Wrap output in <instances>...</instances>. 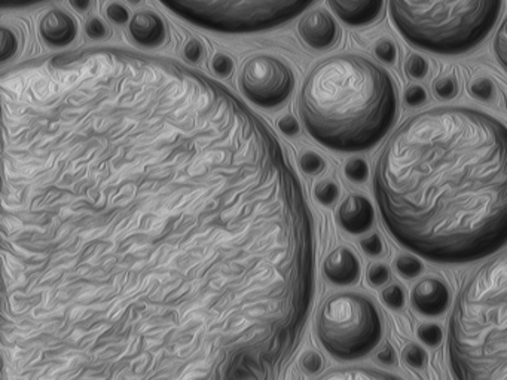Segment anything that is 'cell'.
Here are the masks:
<instances>
[{
    "mask_svg": "<svg viewBox=\"0 0 507 380\" xmlns=\"http://www.w3.org/2000/svg\"><path fill=\"white\" fill-rule=\"evenodd\" d=\"M381 219L418 258L464 265L507 244V127L471 107L406 119L374 171Z\"/></svg>",
    "mask_w": 507,
    "mask_h": 380,
    "instance_id": "cell-1",
    "label": "cell"
},
{
    "mask_svg": "<svg viewBox=\"0 0 507 380\" xmlns=\"http://www.w3.org/2000/svg\"><path fill=\"white\" fill-rule=\"evenodd\" d=\"M299 113L308 134L325 148L346 153L369 151L396 122V83L369 58L334 55L308 74Z\"/></svg>",
    "mask_w": 507,
    "mask_h": 380,
    "instance_id": "cell-2",
    "label": "cell"
},
{
    "mask_svg": "<svg viewBox=\"0 0 507 380\" xmlns=\"http://www.w3.org/2000/svg\"><path fill=\"white\" fill-rule=\"evenodd\" d=\"M448 363L463 380H507V249L463 284L448 326Z\"/></svg>",
    "mask_w": 507,
    "mask_h": 380,
    "instance_id": "cell-3",
    "label": "cell"
},
{
    "mask_svg": "<svg viewBox=\"0 0 507 380\" xmlns=\"http://www.w3.org/2000/svg\"><path fill=\"white\" fill-rule=\"evenodd\" d=\"M503 0H388L393 24L405 41L442 55L474 50L494 29Z\"/></svg>",
    "mask_w": 507,
    "mask_h": 380,
    "instance_id": "cell-4",
    "label": "cell"
},
{
    "mask_svg": "<svg viewBox=\"0 0 507 380\" xmlns=\"http://www.w3.org/2000/svg\"><path fill=\"white\" fill-rule=\"evenodd\" d=\"M183 20L220 34H253L285 24L314 0H160Z\"/></svg>",
    "mask_w": 507,
    "mask_h": 380,
    "instance_id": "cell-5",
    "label": "cell"
},
{
    "mask_svg": "<svg viewBox=\"0 0 507 380\" xmlns=\"http://www.w3.org/2000/svg\"><path fill=\"white\" fill-rule=\"evenodd\" d=\"M318 339L336 360H359L383 339V319L375 303L359 293L327 298L317 319Z\"/></svg>",
    "mask_w": 507,
    "mask_h": 380,
    "instance_id": "cell-6",
    "label": "cell"
},
{
    "mask_svg": "<svg viewBox=\"0 0 507 380\" xmlns=\"http://www.w3.org/2000/svg\"><path fill=\"white\" fill-rule=\"evenodd\" d=\"M241 88L255 104L272 109L289 99L295 88V78L285 63L271 55H258L244 64Z\"/></svg>",
    "mask_w": 507,
    "mask_h": 380,
    "instance_id": "cell-7",
    "label": "cell"
},
{
    "mask_svg": "<svg viewBox=\"0 0 507 380\" xmlns=\"http://www.w3.org/2000/svg\"><path fill=\"white\" fill-rule=\"evenodd\" d=\"M299 36L309 48L327 51L334 48L339 41V29L336 21L327 11L316 9L307 14L297 25Z\"/></svg>",
    "mask_w": 507,
    "mask_h": 380,
    "instance_id": "cell-8",
    "label": "cell"
},
{
    "mask_svg": "<svg viewBox=\"0 0 507 380\" xmlns=\"http://www.w3.org/2000/svg\"><path fill=\"white\" fill-rule=\"evenodd\" d=\"M411 300L414 309L418 314L424 317H439L445 314L450 307L451 291L442 279L429 277L421 279L417 286L414 287Z\"/></svg>",
    "mask_w": 507,
    "mask_h": 380,
    "instance_id": "cell-9",
    "label": "cell"
},
{
    "mask_svg": "<svg viewBox=\"0 0 507 380\" xmlns=\"http://www.w3.org/2000/svg\"><path fill=\"white\" fill-rule=\"evenodd\" d=\"M323 272L327 281L332 282L334 286H355L360 279L362 266L353 249L338 247L323 263Z\"/></svg>",
    "mask_w": 507,
    "mask_h": 380,
    "instance_id": "cell-10",
    "label": "cell"
},
{
    "mask_svg": "<svg viewBox=\"0 0 507 380\" xmlns=\"http://www.w3.org/2000/svg\"><path fill=\"white\" fill-rule=\"evenodd\" d=\"M338 221L341 228L351 235H362L374 225L375 209L367 198L351 195L339 205Z\"/></svg>",
    "mask_w": 507,
    "mask_h": 380,
    "instance_id": "cell-11",
    "label": "cell"
},
{
    "mask_svg": "<svg viewBox=\"0 0 507 380\" xmlns=\"http://www.w3.org/2000/svg\"><path fill=\"white\" fill-rule=\"evenodd\" d=\"M339 20L351 27H366L381 17L384 0H329Z\"/></svg>",
    "mask_w": 507,
    "mask_h": 380,
    "instance_id": "cell-12",
    "label": "cell"
},
{
    "mask_svg": "<svg viewBox=\"0 0 507 380\" xmlns=\"http://www.w3.org/2000/svg\"><path fill=\"white\" fill-rule=\"evenodd\" d=\"M39 34L44 42L53 48H64L74 41L78 34V25L69 14L53 9L42 17Z\"/></svg>",
    "mask_w": 507,
    "mask_h": 380,
    "instance_id": "cell-13",
    "label": "cell"
},
{
    "mask_svg": "<svg viewBox=\"0 0 507 380\" xmlns=\"http://www.w3.org/2000/svg\"><path fill=\"white\" fill-rule=\"evenodd\" d=\"M130 34L139 45L157 48L167 41V27L152 11H139L130 20Z\"/></svg>",
    "mask_w": 507,
    "mask_h": 380,
    "instance_id": "cell-14",
    "label": "cell"
},
{
    "mask_svg": "<svg viewBox=\"0 0 507 380\" xmlns=\"http://www.w3.org/2000/svg\"><path fill=\"white\" fill-rule=\"evenodd\" d=\"M325 379L385 380L397 379V376L374 368L353 367L346 368L343 372L330 373L325 376Z\"/></svg>",
    "mask_w": 507,
    "mask_h": 380,
    "instance_id": "cell-15",
    "label": "cell"
},
{
    "mask_svg": "<svg viewBox=\"0 0 507 380\" xmlns=\"http://www.w3.org/2000/svg\"><path fill=\"white\" fill-rule=\"evenodd\" d=\"M469 94L478 102H490L497 97V83L488 76L476 78L467 86Z\"/></svg>",
    "mask_w": 507,
    "mask_h": 380,
    "instance_id": "cell-16",
    "label": "cell"
},
{
    "mask_svg": "<svg viewBox=\"0 0 507 380\" xmlns=\"http://www.w3.org/2000/svg\"><path fill=\"white\" fill-rule=\"evenodd\" d=\"M434 93L439 100H453L457 97L460 93V85H458L457 76L453 73L442 74L434 81Z\"/></svg>",
    "mask_w": 507,
    "mask_h": 380,
    "instance_id": "cell-17",
    "label": "cell"
},
{
    "mask_svg": "<svg viewBox=\"0 0 507 380\" xmlns=\"http://www.w3.org/2000/svg\"><path fill=\"white\" fill-rule=\"evenodd\" d=\"M402 360L413 370H424L429 364V356L423 346L417 344H408L402 352Z\"/></svg>",
    "mask_w": 507,
    "mask_h": 380,
    "instance_id": "cell-18",
    "label": "cell"
},
{
    "mask_svg": "<svg viewBox=\"0 0 507 380\" xmlns=\"http://www.w3.org/2000/svg\"><path fill=\"white\" fill-rule=\"evenodd\" d=\"M395 268L400 277L406 279L417 278L424 270V266H423V262H420V258H413V256H399L395 260Z\"/></svg>",
    "mask_w": 507,
    "mask_h": 380,
    "instance_id": "cell-19",
    "label": "cell"
},
{
    "mask_svg": "<svg viewBox=\"0 0 507 380\" xmlns=\"http://www.w3.org/2000/svg\"><path fill=\"white\" fill-rule=\"evenodd\" d=\"M344 172L346 179L353 183H365L369 177V167L363 158H351L344 167Z\"/></svg>",
    "mask_w": 507,
    "mask_h": 380,
    "instance_id": "cell-20",
    "label": "cell"
},
{
    "mask_svg": "<svg viewBox=\"0 0 507 380\" xmlns=\"http://www.w3.org/2000/svg\"><path fill=\"white\" fill-rule=\"evenodd\" d=\"M405 72L409 78L418 79V81L424 79L429 73V62L420 54H411L405 60Z\"/></svg>",
    "mask_w": 507,
    "mask_h": 380,
    "instance_id": "cell-21",
    "label": "cell"
},
{
    "mask_svg": "<svg viewBox=\"0 0 507 380\" xmlns=\"http://www.w3.org/2000/svg\"><path fill=\"white\" fill-rule=\"evenodd\" d=\"M316 200L323 205H332L339 200L341 190H339L338 184L334 180H323L316 186L314 190Z\"/></svg>",
    "mask_w": 507,
    "mask_h": 380,
    "instance_id": "cell-22",
    "label": "cell"
},
{
    "mask_svg": "<svg viewBox=\"0 0 507 380\" xmlns=\"http://www.w3.org/2000/svg\"><path fill=\"white\" fill-rule=\"evenodd\" d=\"M418 339L429 347H437L444 340V331L432 323L421 324L417 331Z\"/></svg>",
    "mask_w": 507,
    "mask_h": 380,
    "instance_id": "cell-23",
    "label": "cell"
},
{
    "mask_svg": "<svg viewBox=\"0 0 507 380\" xmlns=\"http://www.w3.org/2000/svg\"><path fill=\"white\" fill-rule=\"evenodd\" d=\"M299 165H301L302 171L309 174V176H317L320 172L325 171V168H327V162H325L322 156L311 151L302 153Z\"/></svg>",
    "mask_w": 507,
    "mask_h": 380,
    "instance_id": "cell-24",
    "label": "cell"
},
{
    "mask_svg": "<svg viewBox=\"0 0 507 380\" xmlns=\"http://www.w3.org/2000/svg\"><path fill=\"white\" fill-rule=\"evenodd\" d=\"M381 298H383V303L385 307L395 309V311L404 309L405 302H406L404 288L397 286V284L384 288L383 293H381Z\"/></svg>",
    "mask_w": 507,
    "mask_h": 380,
    "instance_id": "cell-25",
    "label": "cell"
},
{
    "mask_svg": "<svg viewBox=\"0 0 507 380\" xmlns=\"http://www.w3.org/2000/svg\"><path fill=\"white\" fill-rule=\"evenodd\" d=\"M494 53L500 66L507 72V17L500 24L494 37Z\"/></svg>",
    "mask_w": 507,
    "mask_h": 380,
    "instance_id": "cell-26",
    "label": "cell"
},
{
    "mask_svg": "<svg viewBox=\"0 0 507 380\" xmlns=\"http://www.w3.org/2000/svg\"><path fill=\"white\" fill-rule=\"evenodd\" d=\"M374 54H375L376 60H380L385 64H393L397 58L396 44L392 39H380L374 45Z\"/></svg>",
    "mask_w": 507,
    "mask_h": 380,
    "instance_id": "cell-27",
    "label": "cell"
},
{
    "mask_svg": "<svg viewBox=\"0 0 507 380\" xmlns=\"http://www.w3.org/2000/svg\"><path fill=\"white\" fill-rule=\"evenodd\" d=\"M18 50V37L14 34L13 30L2 27V46H0V60L6 62L13 58Z\"/></svg>",
    "mask_w": 507,
    "mask_h": 380,
    "instance_id": "cell-28",
    "label": "cell"
},
{
    "mask_svg": "<svg viewBox=\"0 0 507 380\" xmlns=\"http://www.w3.org/2000/svg\"><path fill=\"white\" fill-rule=\"evenodd\" d=\"M390 279H392V272L384 263H374L367 270V282L372 287L385 286Z\"/></svg>",
    "mask_w": 507,
    "mask_h": 380,
    "instance_id": "cell-29",
    "label": "cell"
},
{
    "mask_svg": "<svg viewBox=\"0 0 507 380\" xmlns=\"http://www.w3.org/2000/svg\"><path fill=\"white\" fill-rule=\"evenodd\" d=\"M429 99L427 91L421 85H411L405 91V102L409 107H420Z\"/></svg>",
    "mask_w": 507,
    "mask_h": 380,
    "instance_id": "cell-30",
    "label": "cell"
},
{
    "mask_svg": "<svg viewBox=\"0 0 507 380\" xmlns=\"http://www.w3.org/2000/svg\"><path fill=\"white\" fill-rule=\"evenodd\" d=\"M360 247H362L363 251L371 256V258H380L384 254V241L380 235H371V237L365 238L360 242Z\"/></svg>",
    "mask_w": 507,
    "mask_h": 380,
    "instance_id": "cell-31",
    "label": "cell"
},
{
    "mask_svg": "<svg viewBox=\"0 0 507 380\" xmlns=\"http://www.w3.org/2000/svg\"><path fill=\"white\" fill-rule=\"evenodd\" d=\"M211 70L215 72L218 76H222V78H227L232 73L234 70V63H232L231 58L225 55V54H218L211 60Z\"/></svg>",
    "mask_w": 507,
    "mask_h": 380,
    "instance_id": "cell-32",
    "label": "cell"
},
{
    "mask_svg": "<svg viewBox=\"0 0 507 380\" xmlns=\"http://www.w3.org/2000/svg\"><path fill=\"white\" fill-rule=\"evenodd\" d=\"M106 15L115 24H127L132 20L128 9L122 6V5L116 4V2H112V4L106 6Z\"/></svg>",
    "mask_w": 507,
    "mask_h": 380,
    "instance_id": "cell-33",
    "label": "cell"
},
{
    "mask_svg": "<svg viewBox=\"0 0 507 380\" xmlns=\"http://www.w3.org/2000/svg\"><path fill=\"white\" fill-rule=\"evenodd\" d=\"M301 365L309 375H316V373L322 372L323 358L317 352L309 351L302 356Z\"/></svg>",
    "mask_w": 507,
    "mask_h": 380,
    "instance_id": "cell-34",
    "label": "cell"
},
{
    "mask_svg": "<svg viewBox=\"0 0 507 380\" xmlns=\"http://www.w3.org/2000/svg\"><path fill=\"white\" fill-rule=\"evenodd\" d=\"M85 32H87L91 39H97V41L109 37L108 25L104 24L103 21L100 20V18H91V20H88L87 25H85Z\"/></svg>",
    "mask_w": 507,
    "mask_h": 380,
    "instance_id": "cell-35",
    "label": "cell"
},
{
    "mask_svg": "<svg viewBox=\"0 0 507 380\" xmlns=\"http://www.w3.org/2000/svg\"><path fill=\"white\" fill-rule=\"evenodd\" d=\"M183 54H185L186 60H190V63H199L204 57V46L201 42L192 39L186 44Z\"/></svg>",
    "mask_w": 507,
    "mask_h": 380,
    "instance_id": "cell-36",
    "label": "cell"
},
{
    "mask_svg": "<svg viewBox=\"0 0 507 380\" xmlns=\"http://www.w3.org/2000/svg\"><path fill=\"white\" fill-rule=\"evenodd\" d=\"M278 128L280 132H285L286 135H295L299 132V123L293 116L288 115L278 121Z\"/></svg>",
    "mask_w": 507,
    "mask_h": 380,
    "instance_id": "cell-37",
    "label": "cell"
},
{
    "mask_svg": "<svg viewBox=\"0 0 507 380\" xmlns=\"http://www.w3.org/2000/svg\"><path fill=\"white\" fill-rule=\"evenodd\" d=\"M376 360L380 361L384 365H395L397 361L396 352L390 345L384 346L378 354H376Z\"/></svg>",
    "mask_w": 507,
    "mask_h": 380,
    "instance_id": "cell-38",
    "label": "cell"
},
{
    "mask_svg": "<svg viewBox=\"0 0 507 380\" xmlns=\"http://www.w3.org/2000/svg\"><path fill=\"white\" fill-rule=\"evenodd\" d=\"M42 0H0V4L4 6H25V5L37 4Z\"/></svg>",
    "mask_w": 507,
    "mask_h": 380,
    "instance_id": "cell-39",
    "label": "cell"
},
{
    "mask_svg": "<svg viewBox=\"0 0 507 380\" xmlns=\"http://www.w3.org/2000/svg\"><path fill=\"white\" fill-rule=\"evenodd\" d=\"M71 5L78 13H85L90 8L91 0H71Z\"/></svg>",
    "mask_w": 507,
    "mask_h": 380,
    "instance_id": "cell-40",
    "label": "cell"
},
{
    "mask_svg": "<svg viewBox=\"0 0 507 380\" xmlns=\"http://www.w3.org/2000/svg\"><path fill=\"white\" fill-rule=\"evenodd\" d=\"M397 326H400V327H402L404 335H409V324L406 319H397Z\"/></svg>",
    "mask_w": 507,
    "mask_h": 380,
    "instance_id": "cell-41",
    "label": "cell"
},
{
    "mask_svg": "<svg viewBox=\"0 0 507 380\" xmlns=\"http://www.w3.org/2000/svg\"><path fill=\"white\" fill-rule=\"evenodd\" d=\"M128 2H132V4H139L141 0H128Z\"/></svg>",
    "mask_w": 507,
    "mask_h": 380,
    "instance_id": "cell-42",
    "label": "cell"
}]
</instances>
